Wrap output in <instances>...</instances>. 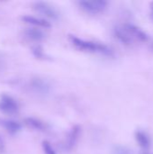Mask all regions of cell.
Instances as JSON below:
<instances>
[{
    "instance_id": "1",
    "label": "cell",
    "mask_w": 153,
    "mask_h": 154,
    "mask_svg": "<svg viewBox=\"0 0 153 154\" xmlns=\"http://www.w3.org/2000/svg\"><path fill=\"white\" fill-rule=\"evenodd\" d=\"M69 40L72 43V45L79 51L92 52V53H100L106 56L113 55V51L104 43L84 40L75 35H69Z\"/></svg>"
},
{
    "instance_id": "2",
    "label": "cell",
    "mask_w": 153,
    "mask_h": 154,
    "mask_svg": "<svg viewBox=\"0 0 153 154\" xmlns=\"http://www.w3.org/2000/svg\"><path fill=\"white\" fill-rule=\"evenodd\" d=\"M28 88L35 95L46 97L50 93L51 85L47 79L41 77H32L28 81Z\"/></svg>"
},
{
    "instance_id": "3",
    "label": "cell",
    "mask_w": 153,
    "mask_h": 154,
    "mask_svg": "<svg viewBox=\"0 0 153 154\" xmlns=\"http://www.w3.org/2000/svg\"><path fill=\"white\" fill-rule=\"evenodd\" d=\"M78 5L85 12L96 14L104 12L108 3L105 0H82L78 2Z\"/></svg>"
},
{
    "instance_id": "4",
    "label": "cell",
    "mask_w": 153,
    "mask_h": 154,
    "mask_svg": "<svg viewBox=\"0 0 153 154\" xmlns=\"http://www.w3.org/2000/svg\"><path fill=\"white\" fill-rule=\"evenodd\" d=\"M32 8L39 14H42L43 16L51 19V20H58L60 17V14L58 12V10L51 5L50 4L47 3V2H42V1H39V2H35L32 5Z\"/></svg>"
},
{
    "instance_id": "5",
    "label": "cell",
    "mask_w": 153,
    "mask_h": 154,
    "mask_svg": "<svg viewBox=\"0 0 153 154\" xmlns=\"http://www.w3.org/2000/svg\"><path fill=\"white\" fill-rule=\"evenodd\" d=\"M19 110L18 102L8 94H2L0 96V111L6 115H14Z\"/></svg>"
},
{
    "instance_id": "6",
    "label": "cell",
    "mask_w": 153,
    "mask_h": 154,
    "mask_svg": "<svg viewBox=\"0 0 153 154\" xmlns=\"http://www.w3.org/2000/svg\"><path fill=\"white\" fill-rule=\"evenodd\" d=\"M123 26L128 32V33L131 35V37L133 39L138 40V41L142 42H145L149 40L148 34L142 29H141L139 26L133 24V23H125Z\"/></svg>"
},
{
    "instance_id": "7",
    "label": "cell",
    "mask_w": 153,
    "mask_h": 154,
    "mask_svg": "<svg viewBox=\"0 0 153 154\" xmlns=\"http://www.w3.org/2000/svg\"><path fill=\"white\" fill-rule=\"evenodd\" d=\"M80 134H81V127L79 125H75L71 128V130L69 132V134L67 135V138H66V141L64 143L65 151L69 152L74 148V146L76 145V143L79 138Z\"/></svg>"
},
{
    "instance_id": "8",
    "label": "cell",
    "mask_w": 153,
    "mask_h": 154,
    "mask_svg": "<svg viewBox=\"0 0 153 154\" xmlns=\"http://www.w3.org/2000/svg\"><path fill=\"white\" fill-rule=\"evenodd\" d=\"M22 20L27 23H30L33 26L36 27H40V28H50L51 26L50 23L44 19V18H41L38 16H34V15H31V14H24L22 16Z\"/></svg>"
},
{
    "instance_id": "9",
    "label": "cell",
    "mask_w": 153,
    "mask_h": 154,
    "mask_svg": "<svg viewBox=\"0 0 153 154\" xmlns=\"http://www.w3.org/2000/svg\"><path fill=\"white\" fill-rule=\"evenodd\" d=\"M134 137H135L137 143L144 151H147L151 148V141L149 134L146 132H144L142 130H137L134 134Z\"/></svg>"
},
{
    "instance_id": "10",
    "label": "cell",
    "mask_w": 153,
    "mask_h": 154,
    "mask_svg": "<svg viewBox=\"0 0 153 154\" xmlns=\"http://www.w3.org/2000/svg\"><path fill=\"white\" fill-rule=\"evenodd\" d=\"M0 125L5 128L9 134H15L19 133L22 129V125L18 123L17 121L12 120V119H5L0 118Z\"/></svg>"
},
{
    "instance_id": "11",
    "label": "cell",
    "mask_w": 153,
    "mask_h": 154,
    "mask_svg": "<svg viewBox=\"0 0 153 154\" xmlns=\"http://www.w3.org/2000/svg\"><path fill=\"white\" fill-rule=\"evenodd\" d=\"M115 36L118 39L119 42H121L123 44L129 45L133 42V39L131 37V35L128 33V32L124 29V26H116L114 29Z\"/></svg>"
},
{
    "instance_id": "12",
    "label": "cell",
    "mask_w": 153,
    "mask_h": 154,
    "mask_svg": "<svg viewBox=\"0 0 153 154\" xmlns=\"http://www.w3.org/2000/svg\"><path fill=\"white\" fill-rule=\"evenodd\" d=\"M23 34L26 38L33 42H41L45 39V33L38 28H27L23 31Z\"/></svg>"
},
{
    "instance_id": "13",
    "label": "cell",
    "mask_w": 153,
    "mask_h": 154,
    "mask_svg": "<svg viewBox=\"0 0 153 154\" xmlns=\"http://www.w3.org/2000/svg\"><path fill=\"white\" fill-rule=\"evenodd\" d=\"M24 123L26 124V125L33 130L36 131H45L46 130V125L41 121L38 118L35 117H26L24 119Z\"/></svg>"
},
{
    "instance_id": "14",
    "label": "cell",
    "mask_w": 153,
    "mask_h": 154,
    "mask_svg": "<svg viewBox=\"0 0 153 154\" xmlns=\"http://www.w3.org/2000/svg\"><path fill=\"white\" fill-rule=\"evenodd\" d=\"M32 52L33 54V56L37 59L40 60H44L46 59V54L44 53V51L42 50V48L39 45L37 46H33L32 48Z\"/></svg>"
},
{
    "instance_id": "15",
    "label": "cell",
    "mask_w": 153,
    "mask_h": 154,
    "mask_svg": "<svg viewBox=\"0 0 153 154\" xmlns=\"http://www.w3.org/2000/svg\"><path fill=\"white\" fill-rule=\"evenodd\" d=\"M112 154H133L132 150H130L126 146L123 145H115L113 150H112Z\"/></svg>"
},
{
    "instance_id": "16",
    "label": "cell",
    "mask_w": 153,
    "mask_h": 154,
    "mask_svg": "<svg viewBox=\"0 0 153 154\" xmlns=\"http://www.w3.org/2000/svg\"><path fill=\"white\" fill-rule=\"evenodd\" d=\"M41 147H42V151L44 154H57L54 148L50 144V143L48 141H43L41 143Z\"/></svg>"
},
{
    "instance_id": "17",
    "label": "cell",
    "mask_w": 153,
    "mask_h": 154,
    "mask_svg": "<svg viewBox=\"0 0 153 154\" xmlns=\"http://www.w3.org/2000/svg\"><path fill=\"white\" fill-rule=\"evenodd\" d=\"M6 66H7V60H6L5 55L2 51H0V73L5 70Z\"/></svg>"
},
{
    "instance_id": "18",
    "label": "cell",
    "mask_w": 153,
    "mask_h": 154,
    "mask_svg": "<svg viewBox=\"0 0 153 154\" xmlns=\"http://www.w3.org/2000/svg\"><path fill=\"white\" fill-rule=\"evenodd\" d=\"M4 150H5V142L3 138L0 136V152H3Z\"/></svg>"
},
{
    "instance_id": "19",
    "label": "cell",
    "mask_w": 153,
    "mask_h": 154,
    "mask_svg": "<svg viewBox=\"0 0 153 154\" xmlns=\"http://www.w3.org/2000/svg\"><path fill=\"white\" fill-rule=\"evenodd\" d=\"M151 19L153 22V2L151 4Z\"/></svg>"
},
{
    "instance_id": "20",
    "label": "cell",
    "mask_w": 153,
    "mask_h": 154,
    "mask_svg": "<svg viewBox=\"0 0 153 154\" xmlns=\"http://www.w3.org/2000/svg\"><path fill=\"white\" fill-rule=\"evenodd\" d=\"M142 154H153V153H151V152H147V151H144V152H142Z\"/></svg>"
}]
</instances>
